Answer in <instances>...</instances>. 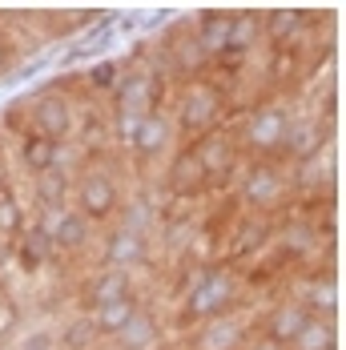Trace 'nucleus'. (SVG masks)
<instances>
[{
  "instance_id": "1",
  "label": "nucleus",
  "mask_w": 346,
  "mask_h": 350,
  "mask_svg": "<svg viewBox=\"0 0 346 350\" xmlns=\"http://www.w3.org/2000/svg\"><path fill=\"white\" fill-rule=\"evenodd\" d=\"M234 278L230 274H222V270H209L202 274V282L194 286V294H189V314L194 318H222L226 314V306L234 302Z\"/></svg>"
},
{
  "instance_id": "2",
  "label": "nucleus",
  "mask_w": 346,
  "mask_h": 350,
  "mask_svg": "<svg viewBox=\"0 0 346 350\" xmlns=\"http://www.w3.org/2000/svg\"><path fill=\"white\" fill-rule=\"evenodd\" d=\"M121 206V189H117V181L109 174H89L81 185H77V213L81 217H109V213H117Z\"/></svg>"
},
{
  "instance_id": "3",
  "label": "nucleus",
  "mask_w": 346,
  "mask_h": 350,
  "mask_svg": "<svg viewBox=\"0 0 346 350\" xmlns=\"http://www.w3.org/2000/svg\"><path fill=\"white\" fill-rule=\"evenodd\" d=\"M217 93L209 89V85H194V89H185V97H181V109H177V117H181V129L185 133H202L213 125V117H217Z\"/></svg>"
},
{
  "instance_id": "4",
  "label": "nucleus",
  "mask_w": 346,
  "mask_h": 350,
  "mask_svg": "<svg viewBox=\"0 0 346 350\" xmlns=\"http://www.w3.org/2000/svg\"><path fill=\"white\" fill-rule=\"evenodd\" d=\"M33 125H36V133H40V137L61 141L72 129V109H69V101H65V97H57V93L36 97V101H33Z\"/></svg>"
},
{
  "instance_id": "5",
  "label": "nucleus",
  "mask_w": 346,
  "mask_h": 350,
  "mask_svg": "<svg viewBox=\"0 0 346 350\" xmlns=\"http://www.w3.org/2000/svg\"><path fill=\"white\" fill-rule=\"evenodd\" d=\"M286 129H290V121H286V113L282 109H258L254 117H250V129H245V137L254 149H278L282 141H286Z\"/></svg>"
},
{
  "instance_id": "6",
  "label": "nucleus",
  "mask_w": 346,
  "mask_h": 350,
  "mask_svg": "<svg viewBox=\"0 0 346 350\" xmlns=\"http://www.w3.org/2000/svg\"><path fill=\"white\" fill-rule=\"evenodd\" d=\"M113 338H117L121 350H153V342H157V322H153L149 310H133Z\"/></svg>"
},
{
  "instance_id": "7",
  "label": "nucleus",
  "mask_w": 346,
  "mask_h": 350,
  "mask_svg": "<svg viewBox=\"0 0 346 350\" xmlns=\"http://www.w3.org/2000/svg\"><path fill=\"white\" fill-rule=\"evenodd\" d=\"M85 298H89L93 310H101V306H109V302L129 298V270H105V274H97Z\"/></svg>"
},
{
  "instance_id": "8",
  "label": "nucleus",
  "mask_w": 346,
  "mask_h": 350,
  "mask_svg": "<svg viewBox=\"0 0 346 350\" xmlns=\"http://www.w3.org/2000/svg\"><path fill=\"white\" fill-rule=\"evenodd\" d=\"M49 238H53V245H61V250L85 245L89 242V217H81L77 210H61L57 221L49 226Z\"/></svg>"
},
{
  "instance_id": "9",
  "label": "nucleus",
  "mask_w": 346,
  "mask_h": 350,
  "mask_svg": "<svg viewBox=\"0 0 346 350\" xmlns=\"http://www.w3.org/2000/svg\"><path fill=\"white\" fill-rule=\"evenodd\" d=\"M105 258L113 262V270H125V266H137L145 258V234H129V230H117L109 245H105Z\"/></svg>"
},
{
  "instance_id": "10",
  "label": "nucleus",
  "mask_w": 346,
  "mask_h": 350,
  "mask_svg": "<svg viewBox=\"0 0 346 350\" xmlns=\"http://www.w3.org/2000/svg\"><path fill=\"white\" fill-rule=\"evenodd\" d=\"M165 137H170V125H165L157 113H145V117H137V121L129 125V141H133L137 153H157V149L165 145Z\"/></svg>"
},
{
  "instance_id": "11",
  "label": "nucleus",
  "mask_w": 346,
  "mask_h": 350,
  "mask_svg": "<svg viewBox=\"0 0 346 350\" xmlns=\"http://www.w3.org/2000/svg\"><path fill=\"white\" fill-rule=\"evenodd\" d=\"M202 181H206V170H202L198 153H181V157L173 161V170H170V189H173V193L189 198V193H198V189H202Z\"/></svg>"
},
{
  "instance_id": "12",
  "label": "nucleus",
  "mask_w": 346,
  "mask_h": 350,
  "mask_svg": "<svg viewBox=\"0 0 346 350\" xmlns=\"http://www.w3.org/2000/svg\"><path fill=\"white\" fill-rule=\"evenodd\" d=\"M306 310H302V302H286V306H278L274 314H270V338H274L278 347H286V342H294V334L306 326Z\"/></svg>"
},
{
  "instance_id": "13",
  "label": "nucleus",
  "mask_w": 346,
  "mask_h": 350,
  "mask_svg": "<svg viewBox=\"0 0 346 350\" xmlns=\"http://www.w3.org/2000/svg\"><path fill=\"white\" fill-rule=\"evenodd\" d=\"M238 342H242V322L238 318H213L198 338V350H234Z\"/></svg>"
},
{
  "instance_id": "14",
  "label": "nucleus",
  "mask_w": 346,
  "mask_h": 350,
  "mask_svg": "<svg viewBox=\"0 0 346 350\" xmlns=\"http://www.w3.org/2000/svg\"><path fill=\"white\" fill-rule=\"evenodd\" d=\"M278 189H282L278 174L274 170H266V165H258V170H250V177H245L242 198L250 202V206H270V202L278 198Z\"/></svg>"
},
{
  "instance_id": "15",
  "label": "nucleus",
  "mask_w": 346,
  "mask_h": 350,
  "mask_svg": "<svg viewBox=\"0 0 346 350\" xmlns=\"http://www.w3.org/2000/svg\"><path fill=\"white\" fill-rule=\"evenodd\" d=\"M21 157H25V170H33V174L57 170V141L40 137V133H29V137H25V149H21Z\"/></svg>"
},
{
  "instance_id": "16",
  "label": "nucleus",
  "mask_w": 346,
  "mask_h": 350,
  "mask_svg": "<svg viewBox=\"0 0 346 350\" xmlns=\"http://www.w3.org/2000/svg\"><path fill=\"white\" fill-rule=\"evenodd\" d=\"M230 21H234V12H209V16H202V25H198V49H202V53L226 49Z\"/></svg>"
},
{
  "instance_id": "17",
  "label": "nucleus",
  "mask_w": 346,
  "mask_h": 350,
  "mask_svg": "<svg viewBox=\"0 0 346 350\" xmlns=\"http://www.w3.org/2000/svg\"><path fill=\"white\" fill-rule=\"evenodd\" d=\"M294 350H334V322L326 318H306V326L294 334Z\"/></svg>"
},
{
  "instance_id": "18",
  "label": "nucleus",
  "mask_w": 346,
  "mask_h": 350,
  "mask_svg": "<svg viewBox=\"0 0 346 350\" xmlns=\"http://www.w3.org/2000/svg\"><path fill=\"white\" fill-rule=\"evenodd\" d=\"M49 250H53L49 226H44V221L29 226V230H25V238H21V262H25V270H36V266L49 258Z\"/></svg>"
},
{
  "instance_id": "19",
  "label": "nucleus",
  "mask_w": 346,
  "mask_h": 350,
  "mask_svg": "<svg viewBox=\"0 0 346 350\" xmlns=\"http://www.w3.org/2000/svg\"><path fill=\"white\" fill-rule=\"evenodd\" d=\"M65 193H69V177L61 174V170L36 174V198H40L44 210H61L65 206Z\"/></svg>"
},
{
  "instance_id": "20",
  "label": "nucleus",
  "mask_w": 346,
  "mask_h": 350,
  "mask_svg": "<svg viewBox=\"0 0 346 350\" xmlns=\"http://www.w3.org/2000/svg\"><path fill=\"white\" fill-rule=\"evenodd\" d=\"M133 310H137L133 294H129V298H121V302H109V306H101V310H93V330H97V334H101V330H105V334H117Z\"/></svg>"
},
{
  "instance_id": "21",
  "label": "nucleus",
  "mask_w": 346,
  "mask_h": 350,
  "mask_svg": "<svg viewBox=\"0 0 346 350\" xmlns=\"http://www.w3.org/2000/svg\"><path fill=\"white\" fill-rule=\"evenodd\" d=\"M294 157H310V153H318L322 149V137H318V129H314L310 121H302V125H290L286 129V141H282Z\"/></svg>"
},
{
  "instance_id": "22",
  "label": "nucleus",
  "mask_w": 346,
  "mask_h": 350,
  "mask_svg": "<svg viewBox=\"0 0 346 350\" xmlns=\"http://www.w3.org/2000/svg\"><path fill=\"white\" fill-rule=\"evenodd\" d=\"M258 29H262V21H258L254 12H238V16L230 21V36H226V49H250V44L258 40Z\"/></svg>"
},
{
  "instance_id": "23",
  "label": "nucleus",
  "mask_w": 346,
  "mask_h": 350,
  "mask_svg": "<svg viewBox=\"0 0 346 350\" xmlns=\"http://www.w3.org/2000/svg\"><path fill=\"white\" fill-rule=\"evenodd\" d=\"M334 306H338V290H334V282H318V286H310L306 290V302H302V310L306 314H334Z\"/></svg>"
},
{
  "instance_id": "24",
  "label": "nucleus",
  "mask_w": 346,
  "mask_h": 350,
  "mask_svg": "<svg viewBox=\"0 0 346 350\" xmlns=\"http://www.w3.org/2000/svg\"><path fill=\"white\" fill-rule=\"evenodd\" d=\"M298 25H302V12L298 8H278L266 16V33L274 36V40H286L290 33H298Z\"/></svg>"
},
{
  "instance_id": "25",
  "label": "nucleus",
  "mask_w": 346,
  "mask_h": 350,
  "mask_svg": "<svg viewBox=\"0 0 346 350\" xmlns=\"http://www.w3.org/2000/svg\"><path fill=\"white\" fill-rule=\"evenodd\" d=\"M198 161H202V170H226V161H230V145H226L222 137L202 141V149H198Z\"/></svg>"
},
{
  "instance_id": "26",
  "label": "nucleus",
  "mask_w": 346,
  "mask_h": 350,
  "mask_svg": "<svg viewBox=\"0 0 346 350\" xmlns=\"http://www.w3.org/2000/svg\"><path fill=\"white\" fill-rule=\"evenodd\" d=\"M25 230V213H21V202L12 193H0V234H21Z\"/></svg>"
},
{
  "instance_id": "27",
  "label": "nucleus",
  "mask_w": 346,
  "mask_h": 350,
  "mask_svg": "<svg viewBox=\"0 0 346 350\" xmlns=\"http://www.w3.org/2000/svg\"><path fill=\"white\" fill-rule=\"evenodd\" d=\"M93 338H97V330L81 322V326H65L61 347H65V350H89V347H93Z\"/></svg>"
},
{
  "instance_id": "28",
  "label": "nucleus",
  "mask_w": 346,
  "mask_h": 350,
  "mask_svg": "<svg viewBox=\"0 0 346 350\" xmlns=\"http://www.w3.org/2000/svg\"><path fill=\"white\" fill-rule=\"evenodd\" d=\"M149 221H153V210H149L145 202H137V206H129L121 230H129V234H149Z\"/></svg>"
},
{
  "instance_id": "29",
  "label": "nucleus",
  "mask_w": 346,
  "mask_h": 350,
  "mask_svg": "<svg viewBox=\"0 0 346 350\" xmlns=\"http://www.w3.org/2000/svg\"><path fill=\"white\" fill-rule=\"evenodd\" d=\"M89 81H93L97 89H113V85H117V65H113V61L93 65V69H89Z\"/></svg>"
},
{
  "instance_id": "30",
  "label": "nucleus",
  "mask_w": 346,
  "mask_h": 350,
  "mask_svg": "<svg viewBox=\"0 0 346 350\" xmlns=\"http://www.w3.org/2000/svg\"><path fill=\"white\" fill-rule=\"evenodd\" d=\"M16 350H57V338H53L49 330H29L25 342H21Z\"/></svg>"
},
{
  "instance_id": "31",
  "label": "nucleus",
  "mask_w": 346,
  "mask_h": 350,
  "mask_svg": "<svg viewBox=\"0 0 346 350\" xmlns=\"http://www.w3.org/2000/svg\"><path fill=\"white\" fill-rule=\"evenodd\" d=\"M250 350H282V347H278L274 338H266V342H254V347H250Z\"/></svg>"
},
{
  "instance_id": "32",
  "label": "nucleus",
  "mask_w": 346,
  "mask_h": 350,
  "mask_svg": "<svg viewBox=\"0 0 346 350\" xmlns=\"http://www.w3.org/2000/svg\"><path fill=\"white\" fill-rule=\"evenodd\" d=\"M0 61H4V44H0Z\"/></svg>"
}]
</instances>
